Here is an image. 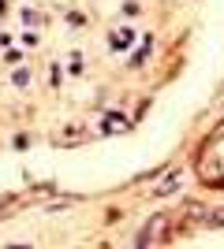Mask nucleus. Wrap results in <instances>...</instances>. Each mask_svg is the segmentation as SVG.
Masks as SVG:
<instances>
[{"label": "nucleus", "instance_id": "f257e3e1", "mask_svg": "<svg viewBox=\"0 0 224 249\" xmlns=\"http://www.w3.org/2000/svg\"><path fill=\"white\" fill-rule=\"evenodd\" d=\"M161 227H164V216H157V219H153V223H149V227H146V234H142V242L157 238V231H161Z\"/></svg>", "mask_w": 224, "mask_h": 249}, {"label": "nucleus", "instance_id": "f03ea898", "mask_svg": "<svg viewBox=\"0 0 224 249\" xmlns=\"http://www.w3.org/2000/svg\"><path fill=\"white\" fill-rule=\"evenodd\" d=\"M213 223H224V212H217V216H213Z\"/></svg>", "mask_w": 224, "mask_h": 249}]
</instances>
